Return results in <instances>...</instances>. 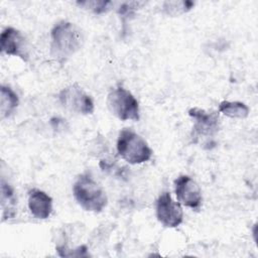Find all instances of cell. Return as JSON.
<instances>
[{"label":"cell","mask_w":258,"mask_h":258,"mask_svg":"<svg viewBox=\"0 0 258 258\" xmlns=\"http://www.w3.org/2000/svg\"><path fill=\"white\" fill-rule=\"evenodd\" d=\"M19 104V99L16 93L7 86L0 88V113L1 118L10 117Z\"/></svg>","instance_id":"cell-11"},{"label":"cell","mask_w":258,"mask_h":258,"mask_svg":"<svg viewBox=\"0 0 258 258\" xmlns=\"http://www.w3.org/2000/svg\"><path fill=\"white\" fill-rule=\"evenodd\" d=\"M15 197L13 189L3 179L1 181V207H2V220L14 218L16 215L15 210Z\"/></svg>","instance_id":"cell-12"},{"label":"cell","mask_w":258,"mask_h":258,"mask_svg":"<svg viewBox=\"0 0 258 258\" xmlns=\"http://www.w3.org/2000/svg\"><path fill=\"white\" fill-rule=\"evenodd\" d=\"M174 190L179 204L192 210H199L203 198L199 184L188 175H179L174 180Z\"/></svg>","instance_id":"cell-8"},{"label":"cell","mask_w":258,"mask_h":258,"mask_svg":"<svg viewBox=\"0 0 258 258\" xmlns=\"http://www.w3.org/2000/svg\"><path fill=\"white\" fill-rule=\"evenodd\" d=\"M107 106L110 112L122 121H138L140 118L138 101L123 87H117L108 94Z\"/></svg>","instance_id":"cell-4"},{"label":"cell","mask_w":258,"mask_h":258,"mask_svg":"<svg viewBox=\"0 0 258 258\" xmlns=\"http://www.w3.org/2000/svg\"><path fill=\"white\" fill-rule=\"evenodd\" d=\"M139 4H142V3L141 2H125V3L121 4V6L119 7L118 13L122 16L130 15V14L134 13L135 9L138 8Z\"/></svg>","instance_id":"cell-16"},{"label":"cell","mask_w":258,"mask_h":258,"mask_svg":"<svg viewBox=\"0 0 258 258\" xmlns=\"http://www.w3.org/2000/svg\"><path fill=\"white\" fill-rule=\"evenodd\" d=\"M188 115L195 121L190 135L192 142L198 143L202 140L206 144L211 143V140L220 130L219 114L200 108H191L188 110Z\"/></svg>","instance_id":"cell-5"},{"label":"cell","mask_w":258,"mask_h":258,"mask_svg":"<svg viewBox=\"0 0 258 258\" xmlns=\"http://www.w3.org/2000/svg\"><path fill=\"white\" fill-rule=\"evenodd\" d=\"M116 146L118 154L130 164L146 162L153 153L147 142L129 128H124L119 132Z\"/></svg>","instance_id":"cell-3"},{"label":"cell","mask_w":258,"mask_h":258,"mask_svg":"<svg viewBox=\"0 0 258 258\" xmlns=\"http://www.w3.org/2000/svg\"><path fill=\"white\" fill-rule=\"evenodd\" d=\"M195 6L192 1H165L163 11L169 16H178L189 11Z\"/></svg>","instance_id":"cell-14"},{"label":"cell","mask_w":258,"mask_h":258,"mask_svg":"<svg viewBox=\"0 0 258 258\" xmlns=\"http://www.w3.org/2000/svg\"><path fill=\"white\" fill-rule=\"evenodd\" d=\"M219 111L230 118L245 119L249 115V108L242 102L223 101L219 105Z\"/></svg>","instance_id":"cell-13"},{"label":"cell","mask_w":258,"mask_h":258,"mask_svg":"<svg viewBox=\"0 0 258 258\" xmlns=\"http://www.w3.org/2000/svg\"><path fill=\"white\" fill-rule=\"evenodd\" d=\"M58 100L62 107L71 112L81 115L94 113V102L92 98L78 84L63 88L58 94Z\"/></svg>","instance_id":"cell-6"},{"label":"cell","mask_w":258,"mask_h":258,"mask_svg":"<svg viewBox=\"0 0 258 258\" xmlns=\"http://www.w3.org/2000/svg\"><path fill=\"white\" fill-rule=\"evenodd\" d=\"M77 4L85 9L93 11L94 13H103L109 9L110 1H78Z\"/></svg>","instance_id":"cell-15"},{"label":"cell","mask_w":258,"mask_h":258,"mask_svg":"<svg viewBox=\"0 0 258 258\" xmlns=\"http://www.w3.org/2000/svg\"><path fill=\"white\" fill-rule=\"evenodd\" d=\"M51 53L64 59L79 51L84 42V34L79 26L69 21L57 22L50 31Z\"/></svg>","instance_id":"cell-1"},{"label":"cell","mask_w":258,"mask_h":258,"mask_svg":"<svg viewBox=\"0 0 258 258\" xmlns=\"http://www.w3.org/2000/svg\"><path fill=\"white\" fill-rule=\"evenodd\" d=\"M1 51L8 54L19 56L23 60H27V44L24 35L13 27H6L0 36Z\"/></svg>","instance_id":"cell-9"},{"label":"cell","mask_w":258,"mask_h":258,"mask_svg":"<svg viewBox=\"0 0 258 258\" xmlns=\"http://www.w3.org/2000/svg\"><path fill=\"white\" fill-rule=\"evenodd\" d=\"M28 209L36 219H47L52 212V199L46 192L33 188L28 192Z\"/></svg>","instance_id":"cell-10"},{"label":"cell","mask_w":258,"mask_h":258,"mask_svg":"<svg viewBox=\"0 0 258 258\" xmlns=\"http://www.w3.org/2000/svg\"><path fill=\"white\" fill-rule=\"evenodd\" d=\"M73 194L77 203L88 212L100 213L108 204L106 191L88 173L77 177L73 185Z\"/></svg>","instance_id":"cell-2"},{"label":"cell","mask_w":258,"mask_h":258,"mask_svg":"<svg viewBox=\"0 0 258 258\" xmlns=\"http://www.w3.org/2000/svg\"><path fill=\"white\" fill-rule=\"evenodd\" d=\"M156 218L166 228L178 227L183 221V212L179 203L174 202L169 192H162L156 201Z\"/></svg>","instance_id":"cell-7"}]
</instances>
